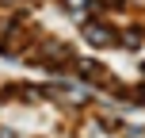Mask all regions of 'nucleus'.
Here are the masks:
<instances>
[{
	"label": "nucleus",
	"instance_id": "nucleus-1",
	"mask_svg": "<svg viewBox=\"0 0 145 138\" xmlns=\"http://www.w3.org/2000/svg\"><path fill=\"white\" fill-rule=\"evenodd\" d=\"M84 38H88V42H95V46H107V42H111V31L99 27V23H88V27H84Z\"/></svg>",
	"mask_w": 145,
	"mask_h": 138
},
{
	"label": "nucleus",
	"instance_id": "nucleus-2",
	"mask_svg": "<svg viewBox=\"0 0 145 138\" xmlns=\"http://www.w3.org/2000/svg\"><path fill=\"white\" fill-rule=\"evenodd\" d=\"M141 96H145V88H141Z\"/></svg>",
	"mask_w": 145,
	"mask_h": 138
}]
</instances>
